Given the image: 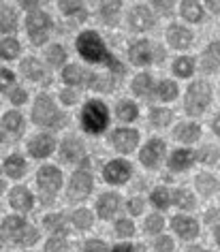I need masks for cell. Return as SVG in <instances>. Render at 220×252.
I'll use <instances>...</instances> for the list:
<instances>
[{
	"label": "cell",
	"instance_id": "cell-1",
	"mask_svg": "<svg viewBox=\"0 0 220 252\" xmlns=\"http://www.w3.org/2000/svg\"><path fill=\"white\" fill-rule=\"evenodd\" d=\"M77 49H79V54L84 56L88 62H105V64L109 68H114L116 73H122L120 62H118L114 56L107 52L105 45H103V41H100L94 32H84V34H81L77 39Z\"/></svg>",
	"mask_w": 220,
	"mask_h": 252
},
{
	"label": "cell",
	"instance_id": "cell-2",
	"mask_svg": "<svg viewBox=\"0 0 220 252\" xmlns=\"http://www.w3.org/2000/svg\"><path fill=\"white\" fill-rule=\"evenodd\" d=\"M2 233H4V237L11 239V242L22 244V246L34 244L36 237H39V235H36V229L28 226L22 218H15V216H9V218L2 222Z\"/></svg>",
	"mask_w": 220,
	"mask_h": 252
},
{
	"label": "cell",
	"instance_id": "cell-3",
	"mask_svg": "<svg viewBox=\"0 0 220 252\" xmlns=\"http://www.w3.org/2000/svg\"><path fill=\"white\" fill-rule=\"evenodd\" d=\"M81 122H84V128L88 133H103L107 126V107L100 100L88 103L84 107V113H81Z\"/></svg>",
	"mask_w": 220,
	"mask_h": 252
},
{
	"label": "cell",
	"instance_id": "cell-4",
	"mask_svg": "<svg viewBox=\"0 0 220 252\" xmlns=\"http://www.w3.org/2000/svg\"><path fill=\"white\" fill-rule=\"evenodd\" d=\"M212 98V88L205 84V81H197L188 88V94H186V111L190 116H199L203 113V109L207 107Z\"/></svg>",
	"mask_w": 220,
	"mask_h": 252
},
{
	"label": "cell",
	"instance_id": "cell-5",
	"mask_svg": "<svg viewBox=\"0 0 220 252\" xmlns=\"http://www.w3.org/2000/svg\"><path fill=\"white\" fill-rule=\"evenodd\" d=\"M32 118L36 124L41 126H56L60 122V111L54 107V103L47 96H39L32 111Z\"/></svg>",
	"mask_w": 220,
	"mask_h": 252
},
{
	"label": "cell",
	"instance_id": "cell-6",
	"mask_svg": "<svg viewBox=\"0 0 220 252\" xmlns=\"http://www.w3.org/2000/svg\"><path fill=\"white\" fill-rule=\"evenodd\" d=\"M26 26H28V34H30V39H32V43L34 45H41V43H45V39H47V32H49L52 22H49V17L45 13L34 11V13L28 17Z\"/></svg>",
	"mask_w": 220,
	"mask_h": 252
},
{
	"label": "cell",
	"instance_id": "cell-7",
	"mask_svg": "<svg viewBox=\"0 0 220 252\" xmlns=\"http://www.w3.org/2000/svg\"><path fill=\"white\" fill-rule=\"evenodd\" d=\"M128 58L133 64H148V62H152V60H162L165 58V52H162V49H156L154 52V47L150 45L148 41H139L130 47Z\"/></svg>",
	"mask_w": 220,
	"mask_h": 252
},
{
	"label": "cell",
	"instance_id": "cell-8",
	"mask_svg": "<svg viewBox=\"0 0 220 252\" xmlns=\"http://www.w3.org/2000/svg\"><path fill=\"white\" fill-rule=\"evenodd\" d=\"M36 182H39V190L47 197V203L52 199L54 192H58L60 188V182H62V175L56 167H43L39 175H36Z\"/></svg>",
	"mask_w": 220,
	"mask_h": 252
},
{
	"label": "cell",
	"instance_id": "cell-9",
	"mask_svg": "<svg viewBox=\"0 0 220 252\" xmlns=\"http://www.w3.org/2000/svg\"><path fill=\"white\" fill-rule=\"evenodd\" d=\"M92 190V175L88 171H77L71 178V186H68V197L79 201V199H86Z\"/></svg>",
	"mask_w": 220,
	"mask_h": 252
},
{
	"label": "cell",
	"instance_id": "cell-10",
	"mask_svg": "<svg viewBox=\"0 0 220 252\" xmlns=\"http://www.w3.org/2000/svg\"><path fill=\"white\" fill-rule=\"evenodd\" d=\"M128 175H130V165L124 160H111L105 167V180L111 182V184H122V182L128 180Z\"/></svg>",
	"mask_w": 220,
	"mask_h": 252
},
{
	"label": "cell",
	"instance_id": "cell-11",
	"mask_svg": "<svg viewBox=\"0 0 220 252\" xmlns=\"http://www.w3.org/2000/svg\"><path fill=\"white\" fill-rule=\"evenodd\" d=\"M162 150H165V143H162L160 139H152L146 143V148L141 150L139 154V160L143 162L146 167H156L162 156Z\"/></svg>",
	"mask_w": 220,
	"mask_h": 252
},
{
	"label": "cell",
	"instance_id": "cell-12",
	"mask_svg": "<svg viewBox=\"0 0 220 252\" xmlns=\"http://www.w3.org/2000/svg\"><path fill=\"white\" fill-rule=\"evenodd\" d=\"M137 141H139V135L137 130H130V128H118L114 133V146L120 150V152H133Z\"/></svg>",
	"mask_w": 220,
	"mask_h": 252
},
{
	"label": "cell",
	"instance_id": "cell-13",
	"mask_svg": "<svg viewBox=\"0 0 220 252\" xmlns=\"http://www.w3.org/2000/svg\"><path fill=\"white\" fill-rule=\"evenodd\" d=\"M54 148H56V141L49 135H39L30 141V154L36 156V158H45V156H49L54 152Z\"/></svg>",
	"mask_w": 220,
	"mask_h": 252
},
{
	"label": "cell",
	"instance_id": "cell-14",
	"mask_svg": "<svg viewBox=\"0 0 220 252\" xmlns=\"http://www.w3.org/2000/svg\"><path fill=\"white\" fill-rule=\"evenodd\" d=\"M167 39H169V43H171L173 47H178V49H184V47H188L190 45V41H192V32L188 28H184V26H171L169 28V32H167Z\"/></svg>",
	"mask_w": 220,
	"mask_h": 252
},
{
	"label": "cell",
	"instance_id": "cell-15",
	"mask_svg": "<svg viewBox=\"0 0 220 252\" xmlns=\"http://www.w3.org/2000/svg\"><path fill=\"white\" fill-rule=\"evenodd\" d=\"M130 26L135 30H148L154 26V17L146 7H135L130 13Z\"/></svg>",
	"mask_w": 220,
	"mask_h": 252
},
{
	"label": "cell",
	"instance_id": "cell-16",
	"mask_svg": "<svg viewBox=\"0 0 220 252\" xmlns=\"http://www.w3.org/2000/svg\"><path fill=\"white\" fill-rule=\"evenodd\" d=\"M11 205L20 212H28L30 207H32V194H30L26 188L17 186V188H13V192H11Z\"/></svg>",
	"mask_w": 220,
	"mask_h": 252
},
{
	"label": "cell",
	"instance_id": "cell-17",
	"mask_svg": "<svg viewBox=\"0 0 220 252\" xmlns=\"http://www.w3.org/2000/svg\"><path fill=\"white\" fill-rule=\"evenodd\" d=\"M120 207V197L118 194H103L98 201V216H103V218H109V216H114L116 210Z\"/></svg>",
	"mask_w": 220,
	"mask_h": 252
},
{
	"label": "cell",
	"instance_id": "cell-18",
	"mask_svg": "<svg viewBox=\"0 0 220 252\" xmlns=\"http://www.w3.org/2000/svg\"><path fill=\"white\" fill-rule=\"evenodd\" d=\"M173 229L178 231V235H182V237H194L197 235V231H199V226H197V222L194 220H190V218H184V216H175L173 218Z\"/></svg>",
	"mask_w": 220,
	"mask_h": 252
},
{
	"label": "cell",
	"instance_id": "cell-19",
	"mask_svg": "<svg viewBox=\"0 0 220 252\" xmlns=\"http://www.w3.org/2000/svg\"><path fill=\"white\" fill-rule=\"evenodd\" d=\"M220 66V41L212 43L203 54V71H214Z\"/></svg>",
	"mask_w": 220,
	"mask_h": 252
},
{
	"label": "cell",
	"instance_id": "cell-20",
	"mask_svg": "<svg viewBox=\"0 0 220 252\" xmlns=\"http://www.w3.org/2000/svg\"><path fill=\"white\" fill-rule=\"evenodd\" d=\"M84 154V146L77 139H66L62 143V158L64 160H77Z\"/></svg>",
	"mask_w": 220,
	"mask_h": 252
},
{
	"label": "cell",
	"instance_id": "cell-21",
	"mask_svg": "<svg viewBox=\"0 0 220 252\" xmlns=\"http://www.w3.org/2000/svg\"><path fill=\"white\" fill-rule=\"evenodd\" d=\"M199 133H201V128L197 124H182L175 128V139H180V141H184V143H190L194 139H199Z\"/></svg>",
	"mask_w": 220,
	"mask_h": 252
},
{
	"label": "cell",
	"instance_id": "cell-22",
	"mask_svg": "<svg viewBox=\"0 0 220 252\" xmlns=\"http://www.w3.org/2000/svg\"><path fill=\"white\" fill-rule=\"evenodd\" d=\"M192 158H194V156H192L190 150H178V152L171 156V160H169V167L175 169V171H182V169L190 167Z\"/></svg>",
	"mask_w": 220,
	"mask_h": 252
},
{
	"label": "cell",
	"instance_id": "cell-23",
	"mask_svg": "<svg viewBox=\"0 0 220 252\" xmlns=\"http://www.w3.org/2000/svg\"><path fill=\"white\" fill-rule=\"evenodd\" d=\"M4 171H7V175H11V178H22L24 171H26V162H24V158H20V156H11V158L4 160Z\"/></svg>",
	"mask_w": 220,
	"mask_h": 252
},
{
	"label": "cell",
	"instance_id": "cell-24",
	"mask_svg": "<svg viewBox=\"0 0 220 252\" xmlns=\"http://www.w3.org/2000/svg\"><path fill=\"white\" fill-rule=\"evenodd\" d=\"M182 15H184L188 22H201V17H203V9H201L199 2L186 0V2H182Z\"/></svg>",
	"mask_w": 220,
	"mask_h": 252
},
{
	"label": "cell",
	"instance_id": "cell-25",
	"mask_svg": "<svg viewBox=\"0 0 220 252\" xmlns=\"http://www.w3.org/2000/svg\"><path fill=\"white\" fill-rule=\"evenodd\" d=\"M133 90L139 94V96H150L152 94V79H150V75H137L135 81H133Z\"/></svg>",
	"mask_w": 220,
	"mask_h": 252
},
{
	"label": "cell",
	"instance_id": "cell-26",
	"mask_svg": "<svg viewBox=\"0 0 220 252\" xmlns=\"http://www.w3.org/2000/svg\"><path fill=\"white\" fill-rule=\"evenodd\" d=\"M22 71H24V75H26L28 79H32V81H39V79L43 77V68H41V64H39V62H36L34 58L24 60Z\"/></svg>",
	"mask_w": 220,
	"mask_h": 252
},
{
	"label": "cell",
	"instance_id": "cell-27",
	"mask_svg": "<svg viewBox=\"0 0 220 252\" xmlns=\"http://www.w3.org/2000/svg\"><path fill=\"white\" fill-rule=\"evenodd\" d=\"M194 68V62L190 58H178L173 62V73L180 75V77H188Z\"/></svg>",
	"mask_w": 220,
	"mask_h": 252
},
{
	"label": "cell",
	"instance_id": "cell-28",
	"mask_svg": "<svg viewBox=\"0 0 220 252\" xmlns=\"http://www.w3.org/2000/svg\"><path fill=\"white\" fill-rule=\"evenodd\" d=\"M197 188L203 194H212L214 190H216V180L207 173H201V175H197Z\"/></svg>",
	"mask_w": 220,
	"mask_h": 252
},
{
	"label": "cell",
	"instance_id": "cell-29",
	"mask_svg": "<svg viewBox=\"0 0 220 252\" xmlns=\"http://www.w3.org/2000/svg\"><path fill=\"white\" fill-rule=\"evenodd\" d=\"M62 77H64L66 84L77 86V84H81V77H84V71H81L79 66L71 64V66H66V68H64V73H62Z\"/></svg>",
	"mask_w": 220,
	"mask_h": 252
},
{
	"label": "cell",
	"instance_id": "cell-30",
	"mask_svg": "<svg viewBox=\"0 0 220 252\" xmlns=\"http://www.w3.org/2000/svg\"><path fill=\"white\" fill-rule=\"evenodd\" d=\"M156 94H158L160 98H165V100H171V98L178 96V86H175L173 81H160Z\"/></svg>",
	"mask_w": 220,
	"mask_h": 252
},
{
	"label": "cell",
	"instance_id": "cell-31",
	"mask_svg": "<svg viewBox=\"0 0 220 252\" xmlns=\"http://www.w3.org/2000/svg\"><path fill=\"white\" fill-rule=\"evenodd\" d=\"M152 201L156 207H160V210H165V207L171 203V194H169L167 188H156V190L152 192Z\"/></svg>",
	"mask_w": 220,
	"mask_h": 252
},
{
	"label": "cell",
	"instance_id": "cell-32",
	"mask_svg": "<svg viewBox=\"0 0 220 252\" xmlns=\"http://www.w3.org/2000/svg\"><path fill=\"white\" fill-rule=\"evenodd\" d=\"M73 224L77 226V229H88V226L92 224V214L88 210H77L73 214Z\"/></svg>",
	"mask_w": 220,
	"mask_h": 252
},
{
	"label": "cell",
	"instance_id": "cell-33",
	"mask_svg": "<svg viewBox=\"0 0 220 252\" xmlns=\"http://www.w3.org/2000/svg\"><path fill=\"white\" fill-rule=\"evenodd\" d=\"M171 197H173V203H178L180 207H184V210H190V207L194 205L192 194L188 192V190H175Z\"/></svg>",
	"mask_w": 220,
	"mask_h": 252
},
{
	"label": "cell",
	"instance_id": "cell-34",
	"mask_svg": "<svg viewBox=\"0 0 220 252\" xmlns=\"http://www.w3.org/2000/svg\"><path fill=\"white\" fill-rule=\"evenodd\" d=\"M118 118L120 120H126V122H130V120H135L137 118V107L133 103H120L118 105Z\"/></svg>",
	"mask_w": 220,
	"mask_h": 252
},
{
	"label": "cell",
	"instance_id": "cell-35",
	"mask_svg": "<svg viewBox=\"0 0 220 252\" xmlns=\"http://www.w3.org/2000/svg\"><path fill=\"white\" fill-rule=\"evenodd\" d=\"M2 126L7 130H20V126H22V116L17 111H9V113H4V118H2Z\"/></svg>",
	"mask_w": 220,
	"mask_h": 252
},
{
	"label": "cell",
	"instance_id": "cell-36",
	"mask_svg": "<svg viewBox=\"0 0 220 252\" xmlns=\"http://www.w3.org/2000/svg\"><path fill=\"white\" fill-rule=\"evenodd\" d=\"M17 54H20V43L15 39H4L2 41V58L11 60V58H15Z\"/></svg>",
	"mask_w": 220,
	"mask_h": 252
},
{
	"label": "cell",
	"instance_id": "cell-37",
	"mask_svg": "<svg viewBox=\"0 0 220 252\" xmlns=\"http://www.w3.org/2000/svg\"><path fill=\"white\" fill-rule=\"evenodd\" d=\"M150 120H152L154 126H165V124H169V120H171V111L169 109H152Z\"/></svg>",
	"mask_w": 220,
	"mask_h": 252
},
{
	"label": "cell",
	"instance_id": "cell-38",
	"mask_svg": "<svg viewBox=\"0 0 220 252\" xmlns=\"http://www.w3.org/2000/svg\"><path fill=\"white\" fill-rule=\"evenodd\" d=\"M15 13H13V9H9V7H2V30L4 32H11V30H15Z\"/></svg>",
	"mask_w": 220,
	"mask_h": 252
},
{
	"label": "cell",
	"instance_id": "cell-39",
	"mask_svg": "<svg viewBox=\"0 0 220 252\" xmlns=\"http://www.w3.org/2000/svg\"><path fill=\"white\" fill-rule=\"evenodd\" d=\"M45 224L49 226L52 231H60V233H66V226H64V218L60 214H52V216L45 218Z\"/></svg>",
	"mask_w": 220,
	"mask_h": 252
},
{
	"label": "cell",
	"instance_id": "cell-40",
	"mask_svg": "<svg viewBox=\"0 0 220 252\" xmlns=\"http://www.w3.org/2000/svg\"><path fill=\"white\" fill-rule=\"evenodd\" d=\"M120 9V2H103V7H100V11H103V20L105 22H116V11Z\"/></svg>",
	"mask_w": 220,
	"mask_h": 252
},
{
	"label": "cell",
	"instance_id": "cell-41",
	"mask_svg": "<svg viewBox=\"0 0 220 252\" xmlns=\"http://www.w3.org/2000/svg\"><path fill=\"white\" fill-rule=\"evenodd\" d=\"M47 58H49V62H52V64H54V66H58V64H62V62H64V58H66V54H64V49H62L60 45H54L52 49H49Z\"/></svg>",
	"mask_w": 220,
	"mask_h": 252
},
{
	"label": "cell",
	"instance_id": "cell-42",
	"mask_svg": "<svg viewBox=\"0 0 220 252\" xmlns=\"http://www.w3.org/2000/svg\"><path fill=\"white\" fill-rule=\"evenodd\" d=\"M199 160H203V162H216V158H218V152H216V148H210V146H205L203 150L199 152V156H197Z\"/></svg>",
	"mask_w": 220,
	"mask_h": 252
},
{
	"label": "cell",
	"instance_id": "cell-43",
	"mask_svg": "<svg viewBox=\"0 0 220 252\" xmlns=\"http://www.w3.org/2000/svg\"><path fill=\"white\" fill-rule=\"evenodd\" d=\"M162 224H165V222H162V218H160V216H156V214H152V216L148 218V222H146V229H148V231H152V233H156V231H160V229H162Z\"/></svg>",
	"mask_w": 220,
	"mask_h": 252
},
{
	"label": "cell",
	"instance_id": "cell-44",
	"mask_svg": "<svg viewBox=\"0 0 220 252\" xmlns=\"http://www.w3.org/2000/svg\"><path fill=\"white\" fill-rule=\"evenodd\" d=\"M116 231L120 233V235H133L135 226H133V222H128V220H118V224H116Z\"/></svg>",
	"mask_w": 220,
	"mask_h": 252
},
{
	"label": "cell",
	"instance_id": "cell-45",
	"mask_svg": "<svg viewBox=\"0 0 220 252\" xmlns=\"http://www.w3.org/2000/svg\"><path fill=\"white\" fill-rule=\"evenodd\" d=\"M64 239H58V237H54V239H49L47 246H45V252H60V250H64Z\"/></svg>",
	"mask_w": 220,
	"mask_h": 252
},
{
	"label": "cell",
	"instance_id": "cell-46",
	"mask_svg": "<svg viewBox=\"0 0 220 252\" xmlns=\"http://www.w3.org/2000/svg\"><path fill=\"white\" fill-rule=\"evenodd\" d=\"M84 252H107V246L103 242H98V239H90V242L86 244Z\"/></svg>",
	"mask_w": 220,
	"mask_h": 252
},
{
	"label": "cell",
	"instance_id": "cell-47",
	"mask_svg": "<svg viewBox=\"0 0 220 252\" xmlns=\"http://www.w3.org/2000/svg\"><path fill=\"white\" fill-rule=\"evenodd\" d=\"M156 250H158V252H171L173 250V242L169 237L156 239Z\"/></svg>",
	"mask_w": 220,
	"mask_h": 252
},
{
	"label": "cell",
	"instance_id": "cell-48",
	"mask_svg": "<svg viewBox=\"0 0 220 252\" xmlns=\"http://www.w3.org/2000/svg\"><path fill=\"white\" fill-rule=\"evenodd\" d=\"M60 9L64 11V13H75V11L84 13V11H81V2H60Z\"/></svg>",
	"mask_w": 220,
	"mask_h": 252
},
{
	"label": "cell",
	"instance_id": "cell-49",
	"mask_svg": "<svg viewBox=\"0 0 220 252\" xmlns=\"http://www.w3.org/2000/svg\"><path fill=\"white\" fill-rule=\"evenodd\" d=\"M11 100H13L15 105H22L24 100H26V92H24L22 88H17V90H13V92H11Z\"/></svg>",
	"mask_w": 220,
	"mask_h": 252
},
{
	"label": "cell",
	"instance_id": "cell-50",
	"mask_svg": "<svg viewBox=\"0 0 220 252\" xmlns=\"http://www.w3.org/2000/svg\"><path fill=\"white\" fill-rule=\"evenodd\" d=\"M128 210L133 212V214H141V212H143V201H141V199H133V201L128 203Z\"/></svg>",
	"mask_w": 220,
	"mask_h": 252
},
{
	"label": "cell",
	"instance_id": "cell-51",
	"mask_svg": "<svg viewBox=\"0 0 220 252\" xmlns=\"http://www.w3.org/2000/svg\"><path fill=\"white\" fill-rule=\"evenodd\" d=\"M154 7L160 9V11H165V13H169V11H171V7H173V2H160V0H156Z\"/></svg>",
	"mask_w": 220,
	"mask_h": 252
},
{
	"label": "cell",
	"instance_id": "cell-52",
	"mask_svg": "<svg viewBox=\"0 0 220 252\" xmlns=\"http://www.w3.org/2000/svg\"><path fill=\"white\" fill-rule=\"evenodd\" d=\"M114 252H133V246L130 244H118L114 248Z\"/></svg>",
	"mask_w": 220,
	"mask_h": 252
},
{
	"label": "cell",
	"instance_id": "cell-53",
	"mask_svg": "<svg viewBox=\"0 0 220 252\" xmlns=\"http://www.w3.org/2000/svg\"><path fill=\"white\" fill-rule=\"evenodd\" d=\"M2 81H4V86L11 84V81H13V73L7 71V68H2Z\"/></svg>",
	"mask_w": 220,
	"mask_h": 252
},
{
	"label": "cell",
	"instance_id": "cell-54",
	"mask_svg": "<svg viewBox=\"0 0 220 252\" xmlns=\"http://www.w3.org/2000/svg\"><path fill=\"white\" fill-rule=\"evenodd\" d=\"M62 100H64L66 105H71L73 100H75V94L73 92H62Z\"/></svg>",
	"mask_w": 220,
	"mask_h": 252
},
{
	"label": "cell",
	"instance_id": "cell-55",
	"mask_svg": "<svg viewBox=\"0 0 220 252\" xmlns=\"http://www.w3.org/2000/svg\"><path fill=\"white\" fill-rule=\"evenodd\" d=\"M214 133H218V135H220V116L214 120Z\"/></svg>",
	"mask_w": 220,
	"mask_h": 252
},
{
	"label": "cell",
	"instance_id": "cell-56",
	"mask_svg": "<svg viewBox=\"0 0 220 252\" xmlns=\"http://www.w3.org/2000/svg\"><path fill=\"white\" fill-rule=\"evenodd\" d=\"M207 7H210L212 11H220V2H212V0H210V2H207Z\"/></svg>",
	"mask_w": 220,
	"mask_h": 252
},
{
	"label": "cell",
	"instance_id": "cell-57",
	"mask_svg": "<svg viewBox=\"0 0 220 252\" xmlns=\"http://www.w3.org/2000/svg\"><path fill=\"white\" fill-rule=\"evenodd\" d=\"M22 7H24V9H36L39 4H36V2H22Z\"/></svg>",
	"mask_w": 220,
	"mask_h": 252
},
{
	"label": "cell",
	"instance_id": "cell-58",
	"mask_svg": "<svg viewBox=\"0 0 220 252\" xmlns=\"http://www.w3.org/2000/svg\"><path fill=\"white\" fill-rule=\"evenodd\" d=\"M186 252H205V250H201V248H188Z\"/></svg>",
	"mask_w": 220,
	"mask_h": 252
},
{
	"label": "cell",
	"instance_id": "cell-59",
	"mask_svg": "<svg viewBox=\"0 0 220 252\" xmlns=\"http://www.w3.org/2000/svg\"><path fill=\"white\" fill-rule=\"evenodd\" d=\"M216 239H218V244H220V226L216 229Z\"/></svg>",
	"mask_w": 220,
	"mask_h": 252
}]
</instances>
